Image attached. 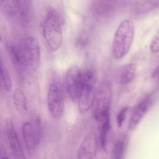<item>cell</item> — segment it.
I'll list each match as a JSON object with an SVG mask.
<instances>
[{
  "mask_svg": "<svg viewBox=\"0 0 159 159\" xmlns=\"http://www.w3.org/2000/svg\"><path fill=\"white\" fill-rule=\"evenodd\" d=\"M0 72H1V80L2 85L3 89L7 92H11L12 89V82L10 73L7 69L5 65L1 61V67H0Z\"/></svg>",
  "mask_w": 159,
  "mask_h": 159,
  "instance_id": "obj_18",
  "label": "cell"
},
{
  "mask_svg": "<svg viewBox=\"0 0 159 159\" xmlns=\"http://www.w3.org/2000/svg\"><path fill=\"white\" fill-rule=\"evenodd\" d=\"M110 118L109 113L104 119V122L101 127L100 135V145L105 151H107V138L109 132L110 131Z\"/></svg>",
  "mask_w": 159,
  "mask_h": 159,
  "instance_id": "obj_17",
  "label": "cell"
},
{
  "mask_svg": "<svg viewBox=\"0 0 159 159\" xmlns=\"http://www.w3.org/2000/svg\"><path fill=\"white\" fill-rule=\"evenodd\" d=\"M83 72L76 66L71 67L66 75V84L69 95L72 101H78L83 85Z\"/></svg>",
  "mask_w": 159,
  "mask_h": 159,
  "instance_id": "obj_9",
  "label": "cell"
},
{
  "mask_svg": "<svg viewBox=\"0 0 159 159\" xmlns=\"http://www.w3.org/2000/svg\"><path fill=\"white\" fill-rule=\"evenodd\" d=\"M150 48L154 52H159V30L152 38L150 44Z\"/></svg>",
  "mask_w": 159,
  "mask_h": 159,
  "instance_id": "obj_22",
  "label": "cell"
},
{
  "mask_svg": "<svg viewBox=\"0 0 159 159\" xmlns=\"http://www.w3.org/2000/svg\"><path fill=\"white\" fill-rule=\"evenodd\" d=\"M48 108L56 119H59L63 115L64 109V98L63 92L58 84L53 83L49 87L47 95Z\"/></svg>",
  "mask_w": 159,
  "mask_h": 159,
  "instance_id": "obj_7",
  "label": "cell"
},
{
  "mask_svg": "<svg viewBox=\"0 0 159 159\" xmlns=\"http://www.w3.org/2000/svg\"><path fill=\"white\" fill-rule=\"evenodd\" d=\"M13 100L16 110L22 115H25L28 112L26 99L23 92L16 89L13 93Z\"/></svg>",
  "mask_w": 159,
  "mask_h": 159,
  "instance_id": "obj_16",
  "label": "cell"
},
{
  "mask_svg": "<svg viewBox=\"0 0 159 159\" xmlns=\"http://www.w3.org/2000/svg\"><path fill=\"white\" fill-rule=\"evenodd\" d=\"M129 107H125L122 109L121 110L119 113L117 114L116 117V121L118 127H120L122 126L126 119L127 113L128 112Z\"/></svg>",
  "mask_w": 159,
  "mask_h": 159,
  "instance_id": "obj_21",
  "label": "cell"
},
{
  "mask_svg": "<svg viewBox=\"0 0 159 159\" xmlns=\"http://www.w3.org/2000/svg\"><path fill=\"white\" fill-rule=\"evenodd\" d=\"M43 33L47 46L52 52L57 51L62 44V20L53 8L47 11L43 26Z\"/></svg>",
  "mask_w": 159,
  "mask_h": 159,
  "instance_id": "obj_1",
  "label": "cell"
},
{
  "mask_svg": "<svg viewBox=\"0 0 159 159\" xmlns=\"http://www.w3.org/2000/svg\"><path fill=\"white\" fill-rule=\"evenodd\" d=\"M150 103V98L149 96H147L134 108L128 122V128L129 130H134L136 127L147 112L149 107Z\"/></svg>",
  "mask_w": 159,
  "mask_h": 159,
  "instance_id": "obj_13",
  "label": "cell"
},
{
  "mask_svg": "<svg viewBox=\"0 0 159 159\" xmlns=\"http://www.w3.org/2000/svg\"><path fill=\"white\" fill-rule=\"evenodd\" d=\"M152 77L153 78H157L159 81V66L154 70L152 73Z\"/></svg>",
  "mask_w": 159,
  "mask_h": 159,
  "instance_id": "obj_23",
  "label": "cell"
},
{
  "mask_svg": "<svg viewBox=\"0 0 159 159\" xmlns=\"http://www.w3.org/2000/svg\"><path fill=\"white\" fill-rule=\"evenodd\" d=\"M17 14L23 24H26L29 20L31 11V0H15Z\"/></svg>",
  "mask_w": 159,
  "mask_h": 159,
  "instance_id": "obj_14",
  "label": "cell"
},
{
  "mask_svg": "<svg viewBox=\"0 0 159 159\" xmlns=\"http://www.w3.org/2000/svg\"><path fill=\"white\" fill-rule=\"evenodd\" d=\"M97 141L94 133H89L84 138L78 150V159H91L96 155Z\"/></svg>",
  "mask_w": 159,
  "mask_h": 159,
  "instance_id": "obj_11",
  "label": "cell"
},
{
  "mask_svg": "<svg viewBox=\"0 0 159 159\" xmlns=\"http://www.w3.org/2000/svg\"><path fill=\"white\" fill-rule=\"evenodd\" d=\"M1 157L2 158H5V159L8 158L6 151L2 147L1 149Z\"/></svg>",
  "mask_w": 159,
  "mask_h": 159,
  "instance_id": "obj_24",
  "label": "cell"
},
{
  "mask_svg": "<svg viewBox=\"0 0 159 159\" xmlns=\"http://www.w3.org/2000/svg\"><path fill=\"white\" fill-rule=\"evenodd\" d=\"M134 26L132 21L125 20L120 24L115 32L112 43V51L117 59L124 57L129 52L133 43Z\"/></svg>",
  "mask_w": 159,
  "mask_h": 159,
  "instance_id": "obj_2",
  "label": "cell"
},
{
  "mask_svg": "<svg viewBox=\"0 0 159 159\" xmlns=\"http://www.w3.org/2000/svg\"><path fill=\"white\" fill-rule=\"evenodd\" d=\"M83 85L79 97V109L80 112L85 113L93 107L95 96V78L93 72L87 70L83 72Z\"/></svg>",
  "mask_w": 159,
  "mask_h": 159,
  "instance_id": "obj_3",
  "label": "cell"
},
{
  "mask_svg": "<svg viewBox=\"0 0 159 159\" xmlns=\"http://www.w3.org/2000/svg\"><path fill=\"white\" fill-rule=\"evenodd\" d=\"M41 119L38 116L35 120V125L30 122H25L23 125V134L24 141L28 152L32 155L39 143L41 138Z\"/></svg>",
  "mask_w": 159,
  "mask_h": 159,
  "instance_id": "obj_5",
  "label": "cell"
},
{
  "mask_svg": "<svg viewBox=\"0 0 159 159\" xmlns=\"http://www.w3.org/2000/svg\"><path fill=\"white\" fill-rule=\"evenodd\" d=\"M124 4L123 0H93L90 6L91 12L98 18H108Z\"/></svg>",
  "mask_w": 159,
  "mask_h": 159,
  "instance_id": "obj_8",
  "label": "cell"
},
{
  "mask_svg": "<svg viewBox=\"0 0 159 159\" xmlns=\"http://www.w3.org/2000/svg\"><path fill=\"white\" fill-rule=\"evenodd\" d=\"M120 71V83L126 85L134 80L136 73L135 65L133 63L127 64L123 66Z\"/></svg>",
  "mask_w": 159,
  "mask_h": 159,
  "instance_id": "obj_15",
  "label": "cell"
},
{
  "mask_svg": "<svg viewBox=\"0 0 159 159\" xmlns=\"http://www.w3.org/2000/svg\"><path fill=\"white\" fill-rule=\"evenodd\" d=\"M7 50L16 70L20 75H23L29 66L19 43L8 44Z\"/></svg>",
  "mask_w": 159,
  "mask_h": 159,
  "instance_id": "obj_10",
  "label": "cell"
},
{
  "mask_svg": "<svg viewBox=\"0 0 159 159\" xmlns=\"http://www.w3.org/2000/svg\"><path fill=\"white\" fill-rule=\"evenodd\" d=\"M29 67L36 69L40 61V47L38 40L33 37L24 38L19 43Z\"/></svg>",
  "mask_w": 159,
  "mask_h": 159,
  "instance_id": "obj_6",
  "label": "cell"
},
{
  "mask_svg": "<svg viewBox=\"0 0 159 159\" xmlns=\"http://www.w3.org/2000/svg\"><path fill=\"white\" fill-rule=\"evenodd\" d=\"M6 130L10 148L14 156L16 159H25V154L11 119H7L6 120Z\"/></svg>",
  "mask_w": 159,
  "mask_h": 159,
  "instance_id": "obj_12",
  "label": "cell"
},
{
  "mask_svg": "<svg viewBox=\"0 0 159 159\" xmlns=\"http://www.w3.org/2000/svg\"><path fill=\"white\" fill-rule=\"evenodd\" d=\"M0 5L2 11L7 16L11 17L17 14L15 0H0Z\"/></svg>",
  "mask_w": 159,
  "mask_h": 159,
  "instance_id": "obj_19",
  "label": "cell"
},
{
  "mask_svg": "<svg viewBox=\"0 0 159 159\" xmlns=\"http://www.w3.org/2000/svg\"><path fill=\"white\" fill-rule=\"evenodd\" d=\"M111 87L108 83H103L98 87L96 93L93 104V115L97 121H102L109 114Z\"/></svg>",
  "mask_w": 159,
  "mask_h": 159,
  "instance_id": "obj_4",
  "label": "cell"
},
{
  "mask_svg": "<svg viewBox=\"0 0 159 159\" xmlns=\"http://www.w3.org/2000/svg\"><path fill=\"white\" fill-rule=\"evenodd\" d=\"M125 148L124 142L121 140H117L114 143L112 148L111 152L112 158L115 159H122L124 154Z\"/></svg>",
  "mask_w": 159,
  "mask_h": 159,
  "instance_id": "obj_20",
  "label": "cell"
}]
</instances>
